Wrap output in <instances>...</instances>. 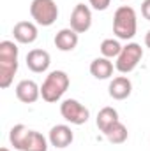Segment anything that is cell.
Here are the masks:
<instances>
[{
  "label": "cell",
  "instance_id": "obj_6",
  "mask_svg": "<svg viewBox=\"0 0 150 151\" xmlns=\"http://www.w3.org/2000/svg\"><path fill=\"white\" fill-rule=\"evenodd\" d=\"M60 114L71 125H85L90 118L88 109L81 102H78L76 99H66L60 104Z\"/></svg>",
  "mask_w": 150,
  "mask_h": 151
},
{
  "label": "cell",
  "instance_id": "obj_2",
  "mask_svg": "<svg viewBox=\"0 0 150 151\" xmlns=\"http://www.w3.org/2000/svg\"><path fill=\"white\" fill-rule=\"evenodd\" d=\"M138 30L136 11L129 5H122L115 11L113 16V34L120 40H131Z\"/></svg>",
  "mask_w": 150,
  "mask_h": 151
},
{
  "label": "cell",
  "instance_id": "obj_9",
  "mask_svg": "<svg viewBox=\"0 0 150 151\" xmlns=\"http://www.w3.org/2000/svg\"><path fill=\"white\" fill-rule=\"evenodd\" d=\"M48 141H50L51 146L62 150V148H67V146L73 144L74 134H73L71 127H67V125H55V127H51V130H50Z\"/></svg>",
  "mask_w": 150,
  "mask_h": 151
},
{
  "label": "cell",
  "instance_id": "obj_23",
  "mask_svg": "<svg viewBox=\"0 0 150 151\" xmlns=\"http://www.w3.org/2000/svg\"><path fill=\"white\" fill-rule=\"evenodd\" d=\"M0 151H11L9 148H0Z\"/></svg>",
  "mask_w": 150,
  "mask_h": 151
},
{
  "label": "cell",
  "instance_id": "obj_3",
  "mask_svg": "<svg viewBox=\"0 0 150 151\" xmlns=\"http://www.w3.org/2000/svg\"><path fill=\"white\" fill-rule=\"evenodd\" d=\"M69 84H71V79H69L67 72H64V70H53V72H50V74L46 76L42 86H41V97H42V100L48 102V104L58 102L64 97V93L67 91Z\"/></svg>",
  "mask_w": 150,
  "mask_h": 151
},
{
  "label": "cell",
  "instance_id": "obj_14",
  "mask_svg": "<svg viewBox=\"0 0 150 151\" xmlns=\"http://www.w3.org/2000/svg\"><path fill=\"white\" fill-rule=\"evenodd\" d=\"M90 74L95 79H110L113 76V63L110 62V58L99 56L95 60H92L90 63Z\"/></svg>",
  "mask_w": 150,
  "mask_h": 151
},
{
  "label": "cell",
  "instance_id": "obj_8",
  "mask_svg": "<svg viewBox=\"0 0 150 151\" xmlns=\"http://www.w3.org/2000/svg\"><path fill=\"white\" fill-rule=\"evenodd\" d=\"M16 97L23 104H34L41 97V86L32 79H23L16 84Z\"/></svg>",
  "mask_w": 150,
  "mask_h": 151
},
{
  "label": "cell",
  "instance_id": "obj_19",
  "mask_svg": "<svg viewBox=\"0 0 150 151\" xmlns=\"http://www.w3.org/2000/svg\"><path fill=\"white\" fill-rule=\"evenodd\" d=\"M122 44L118 42V39H104L103 42H101V46H99V49H101V55L104 56V58H117L118 55H120V51H122Z\"/></svg>",
  "mask_w": 150,
  "mask_h": 151
},
{
  "label": "cell",
  "instance_id": "obj_7",
  "mask_svg": "<svg viewBox=\"0 0 150 151\" xmlns=\"http://www.w3.org/2000/svg\"><path fill=\"white\" fill-rule=\"evenodd\" d=\"M71 28L76 34H85L92 27V11L85 4H76L71 12Z\"/></svg>",
  "mask_w": 150,
  "mask_h": 151
},
{
  "label": "cell",
  "instance_id": "obj_21",
  "mask_svg": "<svg viewBox=\"0 0 150 151\" xmlns=\"http://www.w3.org/2000/svg\"><path fill=\"white\" fill-rule=\"evenodd\" d=\"M141 14H143V18L150 21V0H143V4H141Z\"/></svg>",
  "mask_w": 150,
  "mask_h": 151
},
{
  "label": "cell",
  "instance_id": "obj_18",
  "mask_svg": "<svg viewBox=\"0 0 150 151\" xmlns=\"http://www.w3.org/2000/svg\"><path fill=\"white\" fill-rule=\"evenodd\" d=\"M23 151H48V141H46V137L41 132L30 130V135L27 139V144H25V150Z\"/></svg>",
  "mask_w": 150,
  "mask_h": 151
},
{
  "label": "cell",
  "instance_id": "obj_1",
  "mask_svg": "<svg viewBox=\"0 0 150 151\" xmlns=\"http://www.w3.org/2000/svg\"><path fill=\"white\" fill-rule=\"evenodd\" d=\"M18 46L12 40L0 42V88H9L18 72Z\"/></svg>",
  "mask_w": 150,
  "mask_h": 151
},
{
  "label": "cell",
  "instance_id": "obj_17",
  "mask_svg": "<svg viewBox=\"0 0 150 151\" xmlns=\"http://www.w3.org/2000/svg\"><path fill=\"white\" fill-rule=\"evenodd\" d=\"M104 135L111 144H124L127 141V137H129V132H127V128H125V125L122 121H117L104 132Z\"/></svg>",
  "mask_w": 150,
  "mask_h": 151
},
{
  "label": "cell",
  "instance_id": "obj_20",
  "mask_svg": "<svg viewBox=\"0 0 150 151\" xmlns=\"http://www.w3.org/2000/svg\"><path fill=\"white\" fill-rule=\"evenodd\" d=\"M88 2L95 11H106L111 4V0H88Z\"/></svg>",
  "mask_w": 150,
  "mask_h": 151
},
{
  "label": "cell",
  "instance_id": "obj_5",
  "mask_svg": "<svg viewBox=\"0 0 150 151\" xmlns=\"http://www.w3.org/2000/svg\"><path fill=\"white\" fill-rule=\"evenodd\" d=\"M141 58H143V47L138 42H127V46H124L120 55L117 56L115 69L120 74H129L138 67Z\"/></svg>",
  "mask_w": 150,
  "mask_h": 151
},
{
  "label": "cell",
  "instance_id": "obj_15",
  "mask_svg": "<svg viewBox=\"0 0 150 151\" xmlns=\"http://www.w3.org/2000/svg\"><path fill=\"white\" fill-rule=\"evenodd\" d=\"M28 135H30V128L28 127H25V125H14L11 128V132H9V141L14 146V150L23 151Z\"/></svg>",
  "mask_w": 150,
  "mask_h": 151
},
{
  "label": "cell",
  "instance_id": "obj_16",
  "mask_svg": "<svg viewBox=\"0 0 150 151\" xmlns=\"http://www.w3.org/2000/svg\"><path fill=\"white\" fill-rule=\"evenodd\" d=\"M117 121H120L118 119V113H117V109H113V107H103L99 113H97V118H95V125H97V128L104 134L110 127H111L113 123H117Z\"/></svg>",
  "mask_w": 150,
  "mask_h": 151
},
{
  "label": "cell",
  "instance_id": "obj_12",
  "mask_svg": "<svg viewBox=\"0 0 150 151\" xmlns=\"http://www.w3.org/2000/svg\"><path fill=\"white\" fill-rule=\"evenodd\" d=\"M108 93L115 100H125L131 93H133V83L127 76H117L113 77L110 86H108Z\"/></svg>",
  "mask_w": 150,
  "mask_h": 151
},
{
  "label": "cell",
  "instance_id": "obj_11",
  "mask_svg": "<svg viewBox=\"0 0 150 151\" xmlns=\"http://www.w3.org/2000/svg\"><path fill=\"white\" fill-rule=\"evenodd\" d=\"M12 35H14V40L20 42V44H32L37 40V25L32 23V21H20L14 25L12 28Z\"/></svg>",
  "mask_w": 150,
  "mask_h": 151
},
{
  "label": "cell",
  "instance_id": "obj_10",
  "mask_svg": "<svg viewBox=\"0 0 150 151\" xmlns=\"http://www.w3.org/2000/svg\"><path fill=\"white\" fill-rule=\"evenodd\" d=\"M51 63V56L46 49H32L27 53V67L36 72V74H42L50 69Z\"/></svg>",
  "mask_w": 150,
  "mask_h": 151
},
{
  "label": "cell",
  "instance_id": "obj_4",
  "mask_svg": "<svg viewBox=\"0 0 150 151\" xmlns=\"http://www.w3.org/2000/svg\"><path fill=\"white\" fill-rule=\"evenodd\" d=\"M30 16L39 27H51L58 18V5L55 0H32Z\"/></svg>",
  "mask_w": 150,
  "mask_h": 151
},
{
  "label": "cell",
  "instance_id": "obj_22",
  "mask_svg": "<svg viewBox=\"0 0 150 151\" xmlns=\"http://www.w3.org/2000/svg\"><path fill=\"white\" fill-rule=\"evenodd\" d=\"M145 46H147V47L150 49V30L147 32V34H145Z\"/></svg>",
  "mask_w": 150,
  "mask_h": 151
},
{
  "label": "cell",
  "instance_id": "obj_24",
  "mask_svg": "<svg viewBox=\"0 0 150 151\" xmlns=\"http://www.w3.org/2000/svg\"><path fill=\"white\" fill-rule=\"evenodd\" d=\"M122 2H125V0H122Z\"/></svg>",
  "mask_w": 150,
  "mask_h": 151
},
{
  "label": "cell",
  "instance_id": "obj_13",
  "mask_svg": "<svg viewBox=\"0 0 150 151\" xmlns=\"http://www.w3.org/2000/svg\"><path fill=\"white\" fill-rule=\"evenodd\" d=\"M78 42H79V34H76L73 28H62L55 35V46H57V49L64 51V53L76 49Z\"/></svg>",
  "mask_w": 150,
  "mask_h": 151
}]
</instances>
